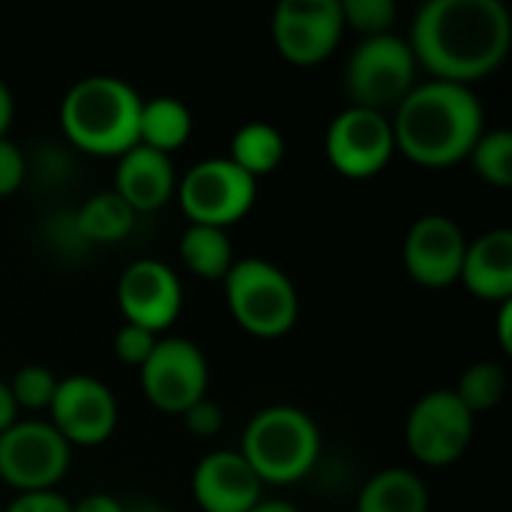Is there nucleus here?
Instances as JSON below:
<instances>
[{"label": "nucleus", "mask_w": 512, "mask_h": 512, "mask_svg": "<svg viewBox=\"0 0 512 512\" xmlns=\"http://www.w3.org/2000/svg\"><path fill=\"white\" fill-rule=\"evenodd\" d=\"M512 42V21L501 0H429L408 33L417 66L435 81L471 84L492 75Z\"/></svg>", "instance_id": "obj_1"}, {"label": "nucleus", "mask_w": 512, "mask_h": 512, "mask_svg": "<svg viewBox=\"0 0 512 512\" xmlns=\"http://www.w3.org/2000/svg\"><path fill=\"white\" fill-rule=\"evenodd\" d=\"M396 150L426 168H447L462 162L483 129V105L465 84L426 81L396 105L390 120Z\"/></svg>", "instance_id": "obj_2"}, {"label": "nucleus", "mask_w": 512, "mask_h": 512, "mask_svg": "<svg viewBox=\"0 0 512 512\" xmlns=\"http://www.w3.org/2000/svg\"><path fill=\"white\" fill-rule=\"evenodd\" d=\"M141 96L117 75H87L69 87L60 105L66 138L93 156H123L138 144Z\"/></svg>", "instance_id": "obj_3"}, {"label": "nucleus", "mask_w": 512, "mask_h": 512, "mask_svg": "<svg viewBox=\"0 0 512 512\" xmlns=\"http://www.w3.org/2000/svg\"><path fill=\"white\" fill-rule=\"evenodd\" d=\"M240 456L261 483L288 486L315 468L321 456V432L306 411L294 405H270L249 420Z\"/></svg>", "instance_id": "obj_4"}, {"label": "nucleus", "mask_w": 512, "mask_h": 512, "mask_svg": "<svg viewBox=\"0 0 512 512\" xmlns=\"http://www.w3.org/2000/svg\"><path fill=\"white\" fill-rule=\"evenodd\" d=\"M225 282V300L237 324L258 339H279L297 324L300 300L285 270L264 258L234 261Z\"/></svg>", "instance_id": "obj_5"}, {"label": "nucleus", "mask_w": 512, "mask_h": 512, "mask_svg": "<svg viewBox=\"0 0 512 512\" xmlns=\"http://www.w3.org/2000/svg\"><path fill=\"white\" fill-rule=\"evenodd\" d=\"M417 84V60L405 36H366L348 57L345 90L351 105L381 111L396 108Z\"/></svg>", "instance_id": "obj_6"}, {"label": "nucleus", "mask_w": 512, "mask_h": 512, "mask_svg": "<svg viewBox=\"0 0 512 512\" xmlns=\"http://www.w3.org/2000/svg\"><path fill=\"white\" fill-rule=\"evenodd\" d=\"M258 180L240 171L228 156L195 162L177 183V198L189 225L225 228L243 219L255 204Z\"/></svg>", "instance_id": "obj_7"}, {"label": "nucleus", "mask_w": 512, "mask_h": 512, "mask_svg": "<svg viewBox=\"0 0 512 512\" xmlns=\"http://www.w3.org/2000/svg\"><path fill=\"white\" fill-rule=\"evenodd\" d=\"M72 447L48 420H18L0 435V477L27 492H54L69 468Z\"/></svg>", "instance_id": "obj_8"}, {"label": "nucleus", "mask_w": 512, "mask_h": 512, "mask_svg": "<svg viewBox=\"0 0 512 512\" xmlns=\"http://www.w3.org/2000/svg\"><path fill=\"white\" fill-rule=\"evenodd\" d=\"M210 369L204 351L180 336L156 339L141 366V390L147 402L165 414H183L207 396Z\"/></svg>", "instance_id": "obj_9"}, {"label": "nucleus", "mask_w": 512, "mask_h": 512, "mask_svg": "<svg viewBox=\"0 0 512 512\" xmlns=\"http://www.w3.org/2000/svg\"><path fill=\"white\" fill-rule=\"evenodd\" d=\"M471 438L474 414L459 402L453 390H432L423 399H417L405 423L408 450L432 468L459 462Z\"/></svg>", "instance_id": "obj_10"}, {"label": "nucleus", "mask_w": 512, "mask_h": 512, "mask_svg": "<svg viewBox=\"0 0 512 512\" xmlns=\"http://www.w3.org/2000/svg\"><path fill=\"white\" fill-rule=\"evenodd\" d=\"M393 150V126L381 111L348 105L327 129V159L342 177L351 180H366L384 171Z\"/></svg>", "instance_id": "obj_11"}, {"label": "nucleus", "mask_w": 512, "mask_h": 512, "mask_svg": "<svg viewBox=\"0 0 512 512\" xmlns=\"http://www.w3.org/2000/svg\"><path fill=\"white\" fill-rule=\"evenodd\" d=\"M342 30L339 0H282L273 12V42L279 54L297 66L327 60L336 51Z\"/></svg>", "instance_id": "obj_12"}, {"label": "nucleus", "mask_w": 512, "mask_h": 512, "mask_svg": "<svg viewBox=\"0 0 512 512\" xmlns=\"http://www.w3.org/2000/svg\"><path fill=\"white\" fill-rule=\"evenodd\" d=\"M51 426L66 438V444L96 447L111 438L117 426L114 393L90 375H69L57 381L54 399L48 405Z\"/></svg>", "instance_id": "obj_13"}, {"label": "nucleus", "mask_w": 512, "mask_h": 512, "mask_svg": "<svg viewBox=\"0 0 512 512\" xmlns=\"http://www.w3.org/2000/svg\"><path fill=\"white\" fill-rule=\"evenodd\" d=\"M117 303L126 324L144 327L150 333L168 330L183 309V288L177 273L156 258H141L120 273Z\"/></svg>", "instance_id": "obj_14"}, {"label": "nucleus", "mask_w": 512, "mask_h": 512, "mask_svg": "<svg viewBox=\"0 0 512 512\" xmlns=\"http://www.w3.org/2000/svg\"><path fill=\"white\" fill-rule=\"evenodd\" d=\"M465 249L468 240L462 228L444 213H429L411 225L402 258L414 282L426 288H447L459 282Z\"/></svg>", "instance_id": "obj_15"}, {"label": "nucleus", "mask_w": 512, "mask_h": 512, "mask_svg": "<svg viewBox=\"0 0 512 512\" xmlns=\"http://www.w3.org/2000/svg\"><path fill=\"white\" fill-rule=\"evenodd\" d=\"M261 489L240 450L207 453L192 471V498L204 512H249L264 501Z\"/></svg>", "instance_id": "obj_16"}, {"label": "nucleus", "mask_w": 512, "mask_h": 512, "mask_svg": "<svg viewBox=\"0 0 512 512\" xmlns=\"http://www.w3.org/2000/svg\"><path fill=\"white\" fill-rule=\"evenodd\" d=\"M117 174H114V192L135 210H159L177 186V174L171 165V156L150 150L144 144L129 147L123 156H117Z\"/></svg>", "instance_id": "obj_17"}, {"label": "nucleus", "mask_w": 512, "mask_h": 512, "mask_svg": "<svg viewBox=\"0 0 512 512\" xmlns=\"http://www.w3.org/2000/svg\"><path fill=\"white\" fill-rule=\"evenodd\" d=\"M459 279L465 288L489 303L512 300V231L492 228L477 240H468Z\"/></svg>", "instance_id": "obj_18"}, {"label": "nucleus", "mask_w": 512, "mask_h": 512, "mask_svg": "<svg viewBox=\"0 0 512 512\" xmlns=\"http://www.w3.org/2000/svg\"><path fill=\"white\" fill-rule=\"evenodd\" d=\"M357 512H429V489L414 471L387 468L363 486Z\"/></svg>", "instance_id": "obj_19"}, {"label": "nucleus", "mask_w": 512, "mask_h": 512, "mask_svg": "<svg viewBox=\"0 0 512 512\" xmlns=\"http://www.w3.org/2000/svg\"><path fill=\"white\" fill-rule=\"evenodd\" d=\"M192 135V114L177 96H153L141 102L138 144L171 156Z\"/></svg>", "instance_id": "obj_20"}, {"label": "nucleus", "mask_w": 512, "mask_h": 512, "mask_svg": "<svg viewBox=\"0 0 512 512\" xmlns=\"http://www.w3.org/2000/svg\"><path fill=\"white\" fill-rule=\"evenodd\" d=\"M72 216H75V225H78L81 237L90 246L93 243H117L135 225V210L114 189L90 195Z\"/></svg>", "instance_id": "obj_21"}, {"label": "nucleus", "mask_w": 512, "mask_h": 512, "mask_svg": "<svg viewBox=\"0 0 512 512\" xmlns=\"http://www.w3.org/2000/svg\"><path fill=\"white\" fill-rule=\"evenodd\" d=\"M285 156V138L276 126L264 123V120H252L246 126H240L231 138V162L246 171L252 180L270 174L279 168Z\"/></svg>", "instance_id": "obj_22"}, {"label": "nucleus", "mask_w": 512, "mask_h": 512, "mask_svg": "<svg viewBox=\"0 0 512 512\" xmlns=\"http://www.w3.org/2000/svg\"><path fill=\"white\" fill-rule=\"evenodd\" d=\"M180 258L201 279H225L234 264L228 231L210 225H189L180 240Z\"/></svg>", "instance_id": "obj_23"}, {"label": "nucleus", "mask_w": 512, "mask_h": 512, "mask_svg": "<svg viewBox=\"0 0 512 512\" xmlns=\"http://www.w3.org/2000/svg\"><path fill=\"white\" fill-rule=\"evenodd\" d=\"M453 393L459 396V402L474 417L486 414V411L498 408V402L504 399V393H507V372L498 363H489V360L474 363V366H468L462 372V378H459Z\"/></svg>", "instance_id": "obj_24"}, {"label": "nucleus", "mask_w": 512, "mask_h": 512, "mask_svg": "<svg viewBox=\"0 0 512 512\" xmlns=\"http://www.w3.org/2000/svg\"><path fill=\"white\" fill-rule=\"evenodd\" d=\"M474 162V171L492 183L507 189L512 183V132L510 129H489L480 135L474 150L468 153Z\"/></svg>", "instance_id": "obj_25"}, {"label": "nucleus", "mask_w": 512, "mask_h": 512, "mask_svg": "<svg viewBox=\"0 0 512 512\" xmlns=\"http://www.w3.org/2000/svg\"><path fill=\"white\" fill-rule=\"evenodd\" d=\"M57 381L51 369L39 366V363H27L21 366L12 381H9V390H12V399L18 408H27V411H45L54 399V390H57Z\"/></svg>", "instance_id": "obj_26"}, {"label": "nucleus", "mask_w": 512, "mask_h": 512, "mask_svg": "<svg viewBox=\"0 0 512 512\" xmlns=\"http://www.w3.org/2000/svg\"><path fill=\"white\" fill-rule=\"evenodd\" d=\"M342 6V21L366 36H381L390 33L396 21V3L393 0H339Z\"/></svg>", "instance_id": "obj_27"}, {"label": "nucleus", "mask_w": 512, "mask_h": 512, "mask_svg": "<svg viewBox=\"0 0 512 512\" xmlns=\"http://www.w3.org/2000/svg\"><path fill=\"white\" fill-rule=\"evenodd\" d=\"M156 345V333L144 330V327H135V324H123L114 336V354L120 363L126 366H144V360L150 357Z\"/></svg>", "instance_id": "obj_28"}, {"label": "nucleus", "mask_w": 512, "mask_h": 512, "mask_svg": "<svg viewBox=\"0 0 512 512\" xmlns=\"http://www.w3.org/2000/svg\"><path fill=\"white\" fill-rule=\"evenodd\" d=\"M27 180V156L9 138H0V198L18 192Z\"/></svg>", "instance_id": "obj_29"}, {"label": "nucleus", "mask_w": 512, "mask_h": 512, "mask_svg": "<svg viewBox=\"0 0 512 512\" xmlns=\"http://www.w3.org/2000/svg\"><path fill=\"white\" fill-rule=\"evenodd\" d=\"M183 420H186V429L192 432V435H198V438H213L219 429H222V423H225V414H222V408L213 402V399H201V402H195L189 411H183Z\"/></svg>", "instance_id": "obj_30"}, {"label": "nucleus", "mask_w": 512, "mask_h": 512, "mask_svg": "<svg viewBox=\"0 0 512 512\" xmlns=\"http://www.w3.org/2000/svg\"><path fill=\"white\" fill-rule=\"evenodd\" d=\"M6 512H72V501H66L57 492H27L18 495Z\"/></svg>", "instance_id": "obj_31"}, {"label": "nucleus", "mask_w": 512, "mask_h": 512, "mask_svg": "<svg viewBox=\"0 0 512 512\" xmlns=\"http://www.w3.org/2000/svg\"><path fill=\"white\" fill-rule=\"evenodd\" d=\"M72 512H123V501L105 492H90L81 501L72 504Z\"/></svg>", "instance_id": "obj_32"}, {"label": "nucleus", "mask_w": 512, "mask_h": 512, "mask_svg": "<svg viewBox=\"0 0 512 512\" xmlns=\"http://www.w3.org/2000/svg\"><path fill=\"white\" fill-rule=\"evenodd\" d=\"M15 423H18V405H15V399H12L9 384L0 381V435H3L9 426H15Z\"/></svg>", "instance_id": "obj_33"}, {"label": "nucleus", "mask_w": 512, "mask_h": 512, "mask_svg": "<svg viewBox=\"0 0 512 512\" xmlns=\"http://www.w3.org/2000/svg\"><path fill=\"white\" fill-rule=\"evenodd\" d=\"M12 117H15V99H12V90L6 87V81L0 78V138H6Z\"/></svg>", "instance_id": "obj_34"}, {"label": "nucleus", "mask_w": 512, "mask_h": 512, "mask_svg": "<svg viewBox=\"0 0 512 512\" xmlns=\"http://www.w3.org/2000/svg\"><path fill=\"white\" fill-rule=\"evenodd\" d=\"M510 318H512V300H507V303H501V309H498V339H501V348H504V351H512Z\"/></svg>", "instance_id": "obj_35"}, {"label": "nucleus", "mask_w": 512, "mask_h": 512, "mask_svg": "<svg viewBox=\"0 0 512 512\" xmlns=\"http://www.w3.org/2000/svg\"><path fill=\"white\" fill-rule=\"evenodd\" d=\"M123 512H168L159 501H153V498H138V501H132V504H123Z\"/></svg>", "instance_id": "obj_36"}, {"label": "nucleus", "mask_w": 512, "mask_h": 512, "mask_svg": "<svg viewBox=\"0 0 512 512\" xmlns=\"http://www.w3.org/2000/svg\"><path fill=\"white\" fill-rule=\"evenodd\" d=\"M249 512H300L294 504L288 501H261L258 507H252Z\"/></svg>", "instance_id": "obj_37"}]
</instances>
